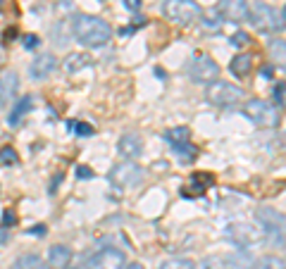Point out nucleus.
<instances>
[{"label": "nucleus", "mask_w": 286, "mask_h": 269, "mask_svg": "<svg viewBox=\"0 0 286 269\" xmlns=\"http://www.w3.org/2000/svg\"><path fill=\"white\" fill-rule=\"evenodd\" d=\"M19 88V76L15 72H5L0 74V108L10 105V100L17 96Z\"/></svg>", "instance_id": "obj_12"}, {"label": "nucleus", "mask_w": 286, "mask_h": 269, "mask_svg": "<svg viewBox=\"0 0 286 269\" xmlns=\"http://www.w3.org/2000/svg\"><path fill=\"white\" fill-rule=\"evenodd\" d=\"M126 267V257L122 250L117 248H105V250H98L93 255H84L77 269H124Z\"/></svg>", "instance_id": "obj_5"}, {"label": "nucleus", "mask_w": 286, "mask_h": 269, "mask_svg": "<svg viewBox=\"0 0 286 269\" xmlns=\"http://www.w3.org/2000/svg\"><path fill=\"white\" fill-rule=\"evenodd\" d=\"M12 269H48V264L38 255H22L12 262Z\"/></svg>", "instance_id": "obj_22"}, {"label": "nucleus", "mask_w": 286, "mask_h": 269, "mask_svg": "<svg viewBox=\"0 0 286 269\" xmlns=\"http://www.w3.org/2000/svg\"><path fill=\"white\" fill-rule=\"evenodd\" d=\"M117 148H119V153L124 155L126 160H136V157L143 153V141L136 134H124L119 138Z\"/></svg>", "instance_id": "obj_13"}, {"label": "nucleus", "mask_w": 286, "mask_h": 269, "mask_svg": "<svg viewBox=\"0 0 286 269\" xmlns=\"http://www.w3.org/2000/svg\"><path fill=\"white\" fill-rule=\"evenodd\" d=\"M272 55L279 64H284V38H279L277 43H272Z\"/></svg>", "instance_id": "obj_31"}, {"label": "nucleus", "mask_w": 286, "mask_h": 269, "mask_svg": "<svg viewBox=\"0 0 286 269\" xmlns=\"http://www.w3.org/2000/svg\"><path fill=\"white\" fill-rule=\"evenodd\" d=\"M19 157L15 153V148H3L0 150V164H17Z\"/></svg>", "instance_id": "obj_29"}, {"label": "nucleus", "mask_w": 286, "mask_h": 269, "mask_svg": "<svg viewBox=\"0 0 286 269\" xmlns=\"http://www.w3.org/2000/svg\"><path fill=\"white\" fill-rule=\"evenodd\" d=\"M60 179H62V176H60V174H57V176H55V179H53V186H50V193H53V191H55V186H57V184H60Z\"/></svg>", "instance_id": "obj_41"}, {"label": "nucleus", "mask_w": 286, "mask_h": 269, "mask_svg": "<svg viewBox=\"0 0 286 269\" xmlns=\"http://www.w3.org/2000/svg\"><path fill=\"white\" fill-rule=\"evenodd\" d=\"M205 98L212 105H217V108H232V105H236L243 98V91L239 86H234V83H227V81L217 79L212 83H207Z\"/></svg>", "instance_id": "obj_6"}, {"label": "nucleus", "mask_w": 286, "mask_h": 269, "mask_svg": "<svg viewBox=\"0 0 286 269\" xmlns=\"http://www.w3.org/2000/svg\"><path fill=\"white\" fill-rule=\"evenodd\" d=\"M38 45H41V38L36 36V34L24 36V48H27V50H34V48H38Z\"/></svg>", "instance_id": "obj_34"}, {"label": "nucleus", "mask_w": 286, "mask_h": 269, "mask_svg": "<svg viewBox=\"0 0 286 269\" xmlns=\"http://www.w3.org/2000/svg\"><path fill=\"white\" fill-rule=\"evenodd\" d=\"M272 96H274V103H277V108H281V105H284V83H281V81H279L277 86H274V93H272Z\"/></svg>", "instance_id": "obj_33"}, {"label": "nucleus", "mask_w": 286, "mask_h": 269, "mask_svg": "<svg viewBox=\"0 0 286 269\" xmlns=\"http://www.w3.org/2000/svg\"><path fill=\"white\" fill-rule=\"evenodd\" d=\"M3 3H5V0H0V10H3Z\"/></svg>", "instance_id": "obj_43"}, {"label": "nucleus", "mask_w": 286, "mask_h": 269, "mask_svg": "<svg viewBox=\"0 0 286 269\" xmlns=\"http://www.w3.org/2000/svg\"><path fill=\"white\" fill-rule=\"evenodd\" d=\"M57 10H60V12H72V10H74V3H72V0H57Z\"/></svg>", "instance_id": "obj_36"}, {"label": "nucleus", "mask_w": 286, "mask_h": 269, "mask_svg": "<svg viewBox=\"0 0 286 269\" xmlns=\"http://www.w3.org/2000/svg\"><path fill=\"white\" fill-rule=\"evenodd\" d=\"M77 176H79V179H91V176H93V171H91V167L79 164V167H77Z\"/></svg>", "instance_id": "obj_35"}, {"label": "nucleus", "mask_w": 286, "mask_h": 269, "mask_svg": "<svg viewBox=\"0 0 286 269\" xmlns=\"http://www.w3.org/2000/svg\"><path fill=\"white\" fill-rule=\"evenodd\" d=\"M72 262V250L67 245H53L48 252V264L53 269H67Z\"/></svg>", "instance_id": "obj_15"}, {"label": "nucleus", "mask_w": 286, "mask_h": 269, "mask_svg": "<svg viewBox=\"0 0 286 269\" xmlns=\"http://www.w3.org/2000/svg\"><path fill=\"white\" fill-rule=\"evenodd\" d=\"M143 181V169L134 162H119L112 167L110 171V184L117 186V189H129V186H136Z\"/></svg>", "instance_id": "obj_9"}, {"label": "nucleus", "mask_w": 286, "mask_h": 269, "mask_svg": "<svg viewBox=\"0 0 286 269\" xmlns=\"http://www.w3.org/2000/svg\"><path fill=\"white\" fill-rule=\"evenodd\" d=\"M89 64H91V57L86 53H69L64 57L62 67H64V72L77 74V72H81L84 67H89Z\"/></svg>", "instance_id": "obj_18"}, {"label": "nucleus", "mask_w": 286, "mask_h": 269, "mask_svg": "<svg viewBox=\"0 0 286 269\" xmlns=\"http://www.w3.org/2000/svg\"><path fill=\"white\" fill-rule=\"evenodd\" d=\"M243 115L248 117L253 124L262 126V129H272V126L279 124V115H277V108H272L269 103L260 98H253L243 105Z\"/></svg>", "instance_id": "obj_7"}, {"label": "nucleus", "mask_w": 286, "mask_h": 269, "mask_svg": "<svg viewBox=\"0 0 286 269\" xmlns=\"http://www.w3.org/2000/svg\"><path fill=\"white\" fill-rule=\"evenodd\" d=\"M186 72L196 83H212V81L220 79V64L214 62L210 55H196L188 62Z\"/></svg>", "instance_id": "obj_8"}, {"label": "nucleus", "mask_w": 286, "mask_h": 269, "mask_svg": "<svg viewBox=\"0 0 286 269\" xmlns=\"http://www.w3.org/2000/svg\"><path fill=\"white\" fill-rule=\"evenodd\" d=\"M67 129H69V131H74L77 136H84V138H86V136H93V126H91V124H81V122H67Z\"/></svg>", "instance_id": "obj_27"}, {"label": "nucleus", "mask_w": 286, "mask_h": 269, "mask_svg": "<svg viewBox=\"0 0 286 269\" xmlns=\"http://www.w3.org/2000/svg\"><path fill=\"white\" fill-rule=\"evenodd\" d=\"M217 12L227 17L229 22H248V3L246 0H220L217 5Z\"/></svg>", "instance_id": "obj_10"}, {"label": "nucleus", "mask_w": 286, "mask_h": 269, "mask_svg": "<svg viewBox=\"0 0 286 269\" xmlns=\"http://www.w3.org/2000/svg\"><path fill=\"white\" fill-rule=\"evenodd\" d=\"M165 141L170 145H184V143H188L191 141V131H188L186 126H174V129H170L167 134H165Z\"/></svg>", "instance_id": "obj_21"}, {"label": "nucleus", "mask_w": 286, "mask_h": 269, "mask_svg": "<svg viewBox=\"0 0 286 269\" xmlns=\"http://www.w3.org/2000/svg\"><path fill=\"white\" fill-rule=\"evenodd\" d=\"M248 19L258 31H265V34L284 31V8L277 12L274 8H269L267 3H255L248 12Z\"/></svg>", "instance_id": "obj_3"}, {"label": "nucleus", "mask_w": 286, "mask_h": 269, "mask_svg": "<svg viewBox=\"0 0 286 269\" xmlns=\"http://www.w3.org/2000/svg\"><path fill=\"white\" fill-rule=\"evenodd\" d=\"M250 43V36L246 34V31H236L232 36V45L234 48H243V45H248Z\"/></svg>", "instance_id": "obj_30"}, {"label": "nucleus", "mask_w": 286, "mask_h": 269, "mask_svg": "<svg viewBox=\"0 0 286 269\" xmlns=\"http://www.w3.org/2000/svg\"><path fill=\"white\" fill-rule=\"evenodd\" d=\"M162 15L174 24L188 27V24H196L198 19H203V10L196 0H165Z\"/></svg>", "instance_id": "obj_2"}, {"label": "nucleus", "mask_w": 286, "mask_h": 269, "mask_svg": "<svg viewBox=\"0 0 286 269\" xmlns=\"http://www.w3.org/2000/svg\"><path fill=\"white\" fill-rule=\"evenodd\" d=\"M112 36V27L105 19L93 15H79L74 17V38L86 48H103Z\"/></svg>", "instance_id": "obj_1"}, {"label": "nucleus", "mask_w": 286, "mask_h": 269, "mask_svg": "<svg viewBox=\"0 0 286 269\" xmlns=\"http://www.w3.org/2000/svg\"><path fill=\"white\" fill-rule=\"evenodd\" d=\"M29 233H31V236H43V233H45V226H43V224H36L34 229H29Z\"/></svg>", "instance_id": "obj_38"}, {"label": "nucleus", "mask_w": 286, "mask_h": 269, "mask_svg": "<svg viewBox=\"0 0 286 269\" xmlns=\"http://www.w3.org/2000/svg\"><path fill=\"white\" fill-rule=\"evenodd\" d=\"M196 269H227V262L220 255H212V257H205L200 264H196Z\"/></svg>", "instance_id": "obj_24"}, {"label": "nucleus", "mask_w": 286, "mask_h": 269, "mask_svg": "<svg viewBox=\"0 0 286 269\" xmlns=\"http://www.w3.org/2000/svg\"><path fill=\"white\" fill-rule=\"evenodd\" d=\"M174 150L179 153V157L184 155V160H186V162H193V160H196V155H198V148H196V145H191V141L184 143V145H177Z\"/></svg>", "instance_id": "obj_26"}, {"label": "nucleus", "mask_w": 286, "mask_h": 269, "mask_svg": "<svg viewBox=\"0 0 286 269\" xmlns=\"http://www.w3.org/2000/svg\"><path fill=\"white\" fill-rule=\"evenodd\" d=\"M255 219H258V226L262 229V233L269 238L272 245H284V215L272 210V207H260L255 212Z\"/></svg>", "instance_id": "obj_4"}, {"label": "nucleus", "mask_w": 286, "mask_h": 269, "mask_svg": "<svg viewBox=\"0 0 286 269\" xmlns=\"http://www.w3.org/2000/svg\"><path fill=\"white\" fill-rule=\"evenodd\" d=\"M126 10H131V12H138V8H141V0H124Z\"/></svg>", "instance_id": "obj_37"}, {"label": "nucleus", "mask_w": 286, "mask_h": 269, "mask_svg": "<svg viewBox=\"0 0 286 269\" xmlns=\"http://www.w3.org/2000/svg\"><path fill=\"white\" fill-rule=\"evenodd\" d=\"M160 269H196V262L186 260V257H170L162 262Z\"/></svg>", "instance_id": "obj_23"}, {"label": "nucleus", "mask_w": 286, "mask_h": 269, "mask_svg": "<svg viewBox=\"0 0 286 269\" xmlns=\"http://www.w3.org/2000/svg\"><path fill=\"white\" fill-rule=\"evenodd\" d=\"M229 69H232L234 76H246V74H250V69H253V55H248V53L236 55L232 62H229Z\"/></svg>", "instance_id": "obj_20"}, {"label": "nucleus", "mask_w": 286, "mask_h": 269, "mask_svg": "<svg viewBox=\"0 0 286 269\" xmlns=\"http://www.w3.org/2000/svg\"><path fill=\"white\" fill-rule=\"evenodd\" d=\"M29 110H31V96H24V98H19L17 103H15L12 112H10V117H8V124H10V126H19V124H22V119L27 117Z\"/></svg>", "instance_id": "obj_17"}, {"label": "nucleus", "mask_w": 286, "mask_h": 269, "mask_svg": "<svg viewBox=\"0 0 286 269\" xmlns=\"http://www.w3.org/2000/svg\"><path fill=\"white\" fill-rule=\"evenodd\" d=\"M253 269H284V260H281V257H274V255H269V257H262Z\"/></svg>", "instance_id": "obj_25"}, {"label": "nucleus", "mask_w": 286, "mask_h": 269, "mask_svg": "<svg viewBox=\"0 0 286 269\" xmlns=\"http://www.w3.org/2000/svg\"><path fill=\"white\" fill-rule=\"evenodd\" d=\"M227 262V269H253L255 267V260H253V255L248 250H234L232 255H227L224 257Z\"/></svg>", "instance_id": "obj_16"}, {"label": "nucleus", "mask_w": 286, "mask_h": 269, "mask_svg": "<svg viewBox=\"0 0 286 269\" xmlns=\"http://www.w3.org/2000/svg\"><path fill=\"white\" fill-rule=\"evenodd\" d=\"M262 74L269 79V76H272V67H262Z\"/></svg>", "instance_id": "obj_42"}, {"label": "nucleus", "mask_w": 286, "mask_h": 269, "mask_svg": "<svg viewBox=\"0 0 286 269\" xmlns=\"http://www.w3.org/2000/svg\"><path fill=\"white\" fill-rule=\"evenodd\" d=\"M229 238H232L234 243H239L241 248H246V245H250V243L258 241L260 233L253 231L248 224H232V226H229Z\"/></svg>", "instance_id": "obj_14"}, {"label": "nucleus", "mask_w": 286, "mask_h": 269, "mask_svg": "<svg viewBox=\"0 0 286 269\" xmlns=\"http://www.w3.org/2000/svg\"><path fill=\"white\" fill-rule=\"evenodd\" d=\"M74 36V19H60L53 29V38L57 45H64Z\"/></svg>", "instance_id": "obj_19"}, {"label": "nucleus", "mask_w": 286, "mask_h": 269, "mask_svg": "<svg viewBox=\"0 0 286 269\" xmlns=\"http://www.w3.org/2000/svg\"><path fill=\"white\" fill-rule=\"evenodd\" d=\"M55 69H57V57H55V55H50V53L38 55L34 62L29 64V74H31L36 81L48 79V76H50Z\"/></svg>", "instance_id": "obj_11"}, {"label": "nucleus", "mask_w": 286, "mask_h": 269, "mask_svg": "<svg viewBox=\"0 0 286 269\" xmlns=\"http://www.w3.org/2000/svg\"><path fill=\"white\" fill-rule=\"evenodd\" d=\"M203 24H205V29H210V31H214V29L222 27V15L217 12V8H214L212 12H207V15H205V22H203Z\"/></svg>", "instance_id": "obj_28"}, {"label": "nucleus", "mask_w": 286, "mask_h": 269, "mask_svg": "<svg viewBox=\"0 0 286 269\" xmlns=\"http://www.w3.org/2000/svg\"><path fill=\"white\" fill-rule=\"evenodd\" d=\"M17 224V215L12 212V210H5L3 212V229H10V226Z\"/></svg>", "instance_id": "obj_32"}, {"label": "nucleus", "mask_w": 286, "mask_h": 269, "mask_svg": "<svg viewBox=\"0 0 286 269\" xmlns=\"http://www.w3.org/2000/svg\"><path fill=\"white\" fill-rule=\"evenodd\" d=\"M124 269H146V267H143L141 262H131V264H126Z\"/></svg>", "instance_id": "obj_40"}, {"label": "nucleus", "mask_w": 286, "mask_h": 269, "mask_svg": "<svg viewBox=\"0 0 286 269\" xmlns=\"http://www.w3.org/2000/svg\"><path fill=\"white\" fill-rule=\"evenodd\" d=\"M8 241H10V231L0 226V245H3V243H8Z\"/></svg>", "instance_id": "obj_39"}]
</instances>
